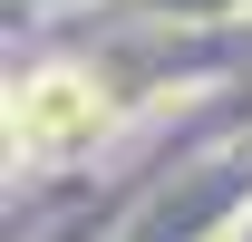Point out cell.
<instances>
[{"mask_svg": "<svg viewBox=\"0 0 252 242\" xmlns=\"http://www.w3.org/2000/svg\"><path fill=\"white\" fill-rule=\"evenodd\" d=\"M107 117V97L88 88V78H68V68H49V78H30V97L10 107V136L20 146H59V136H78V126Z\"/></svg>", "mask_w": 252, "mask_h": 242, "instance_id": "1", "label": "cell"}]
</instances>
